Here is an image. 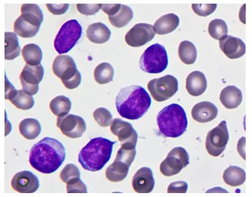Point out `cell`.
<instances>
[{
  "label": "cell",
  "instance_id": "obj_15",
  "mask_svg": "<svg viewBox=\"0 0 252 197\" xmlns=\"http://www.w3.org/2000/svg\"><path fill=\"white\" fill-rule=\"evenodd\" d=\"M132 187L136 193H151L155 186V180L152 169L148 167L138 169L132 178Z\"/></svg>",
  "mask_w": 252,
  "mask_h": 197
},
{
  "label": "cell",
  "instance_id": "obj_26",
  "mask_svg": "<svg viewBox=\"0 0 252 197\" xmlns=\"http://www.w3.org/2000/svg\"><path fill=\"white\" fill-rule=\"evenodd\" d=\"M132 9L128 5H121L120 9L115 14L108 16L109 22L117 28H122L126 26L133 19Z\"/></svg>",
  "mask_w": 252,
  "mask_h": 197
},
{
  "label": "cell",
  "instance_id": "obj_24",
  "mask_svg": "<svg viewBox=\"0 0 252 197\" xmlns=\"http://www.w3.org/2000/svg\"><path fill=\"white\" fill-rule=\"evenodd\" d=\"M21 135L28 140H34L40 135L42 128L40 122L36 119H25L19 126Z\"/></svg>",
  "mask_w": 252,
  "mask_h": 197
},
{
  "label": "cell",
  "instance_id": "obj_37",
  "mask_svg": "<svg viewBox=\"0 0 252 197\" xmlns=\"http://www.w3.org/2000/svg\"><path fill=\"white\" fill-rule=\"evenodd\" d=\"M75 62L73 58L68 55H60L57 56L53 63V72L57 77L60 78L63 72L68 67L75 65Z\"/></svg>",
  "mask_w": 252,
  "mask_h": 197
},
{
  "label": "cell",
  "instance_id": "obj_36",
  "mask_svg": "<svg viewBox=\"0 0 252 197\" xmlns=\"http://www.w3.org/2000/svg\"><path fill=\"white\" fill-rule=\"evenodd\" d=\"M208 33L213 38L221 40L228 36V26L222 19H214L209 23Z\"/></svg>",
  "mask_w": 252,
  "mask_h": 197
},
{
  "label": "cell",
  "instance_id": "obj_28",
  "mask_svg": "<svg viewBox=\"0 0 252 197\" xmlns=\"http://www.w3.org/2000/svg\"><path fill=\"white\" fill-rule=\"evenodd\" d=\"M224 183L232 187H238L246 181V172L241 167L231 165L223 173Z\"/></svg>",
  "mask_w": 252,
  "mask_h": 197
},
{
  "label": "cell",
  "instance_id": "obj_6",
  "mask_svg": "<svg viewBox=\"0 0 252 197\" xmlns=\"http://www.w3.org/2000/svg\"><path fill=\"white\" fill-rule=\"evenodd\" d=\"M83 28L76 19H71L62 25L54 40V48L58 54L67 53L81 38Z\"/></svg>",
  "mask_w": 252,
  "mask_h": 197
},
{
  "label": "cell",
  "instance_id": "obj_29",
  "mask_svg": "<svg viewBox=\"0 0 252 197\" xmlns=\"http://www.w3.org/2000/svg\"><path fill=\"white\" fill-rule=\"evenodd\" d=\"M180 59L187 65H192L197 59V50L196 46L192 42L189 40L181 42L178 49Z\"/></svg>",
  "mask_w": 252,
  "mask_h": 197
},
{
  "label": "cell",
  "instance_id": "obj_13",
  "mask_svg": "<svg viewBox=\"0 0 252 197\" xmlns=\"http://www.w3.org/2000/svg\"><path fill=\"white\" fill-rule=\"evenodd\" d=\"M11 187L20 193H33L40 187L39 179L34 173L29 171L17 173L11 180Z\"/></svg>",
  "mask_w": 252,
  "mask_h": 197
},
{
  "label": "cell",
  "instance_id": "obj_45",
  "mask_svg": "<svg viewBox=\"0 0 252 197\" xmlns=\"http://www.w3.org/2000/svg\"><path fill=\"white\" fill-rule=\"evenodd\" d=\"M121 4H101V9L108 16L115 14L120 9Z\"/></svg>",
  "mask_w": 252,
  "mask_h": 197
},
{
  "label": "cell",
  "instance_id": "obj_19",
  "mask_svg": "<svg viewBox=\"0 0 252 197\" xmlns=\"http://www.w3.org/2000/svg\"><path fill=\"white\" fill-rule=\"evenodd\" d=\"M220 102L226 108L235 109L241 104L243 97L242 91L236 86L230 85L224 88L220 92Z\"/></svg>",
  "mask_w": 252,
  "mask_h": 197
},
{
  "label": "cell",
  "instance_id": "obj_27",
  "mask_svg": "<svg viewBox=\"0 0 252 197\" xmlns=\"http://www.w3.org/2000/svg\"><path fill=\"white\" fill-rule=\"evenodd\" d=\"M60 79L67 89L72 90L77 89L81 85L82 77L75 64L63 72Z\"/></svg>",
  "mask_w": 252,
  "mask_h": 197
},
{
  "label": "cell",
  "instance_id": "obj_33",
  "mask_svg": "<svg viewBox=\"0 0 252 197\" xmlns=\"http://www.w3.org/2000/svg\"><path fill=\"white\" fill-rule=\"evenodd\" d=\"M114 73L113 66L107 62H103L95 67L94 77L99 85H105L113 81Z\"/></svg>",
  "mask_w": 252,
  "mask_h": 197
},
{
  "label": "cell",
  "instance_id": "obj_10",
  "mask_svg": "<svg viewBox=\"0 0 252 197\" xmlns=\"http://www.w3.org/2000/svg\"><path fill=\"white\" fill-rule=\"evenodd\" d=\"M44 75V67L41 64L38 66L26 64L20 75L23 90L31 96L36 95L38 92L39 84L42 81Z\"/></svg>",
  "mask_w": 252,
  "mask_h": 197
},
{
  "label": "cell",
  "instance_id": "obj_25",
  "mask_svg": "<svg viewBox=\"0 0 252 197\" xmlns=\"http://www.w3.org/2000/svg\"><path fill=\"white\" fill-rule=\"evenodd\" d=\"M129 167L126 164L114 161L107 167L105 175L107 179L111 182H120L127 176Z\"/></svg>",
  "mask_w": 252,
  "mask_h": 197
},
{
  "label": "cell",
  "instance_id": "obj_34",
  "mask_svg": "<svg viewBox=\"0 0 252 197\" xmlns=\"http://www.w3.org/2000/svg\"><path fill=\"white\" fill-rule=\"evenodd\" d=\"M136 155V144L131 142L123 143L118 152L114 161L121 162L130 166Z\"/></svg>",
  "mask_w": 252,
  "mask_h": 197
},
{
  "label": "cell",
  "instance_id": "obj_42",
  "mask_svg": "<svg viewBox=\"0 0 252 197\" xmlns=\"http://www.w3.org/2000/svg\"><path fill=\"white\" fill-rule=\"evenodd\" d=\"M77 8L81 14L93 15L101 9V4H77Z\"/></svg>",
  "mask_w": 252,
  "mask_h": 197
},
{
  "label": "cell",
  "instance_id": "obj_1",
  "mask_svg": "<svg viewBox=\"0 0 252 197\" xmlns=\"http://www.w3.org/2000/svg\"><path fill=\"white\" fill-rule=\"evenodd\" d=\"M65 157V149L62 142L56 138L45 137L31 149L29 163L39 172L50 174L60 168Z\"/></svg>",
  "mask_w": 252,
  "mask_h": 197
},
{
  "label": "cell",
  "instance_id": "obj_39",
  "mask_svg": "<svg viewBox=\"0 0 252 197\" xmlns=\"http://www.w3.org/2000/svg\"><path fill=\"white\" fill-rule=\"evenodd\" d=\"M93 118L99 126L107 128L113 122V116L107 109L99 108L93 113Z\"/></svg>",
  "mask_w": 252,
  "mask_h": 197
},
{
  "label": "cell",
  "instance_id": "obj_40",
  "mask_svg": "<svg viewBox=\"0 0 252 197\" xmlns=\"http://www.w3.org/2000/svg\"><path fill=\"white\" fill-rule=\"evenodd\" d=\"M218 7L217 4H194L192 8L196 14L201 17H207L212 14Z\"/></svg>",
  "mask_w": 252,
  "mask_h": 197
},
{
  "label": "cell",
  "instance_id": "obj_16",
  "mask_svg": "<svg viewBox=\"0 0 252 197\" xmlns=\"http://www.w3.org/2000/svg\"><path fill=\"white\" fill-rule=\"evenodd\" d=\"M220 50L230 59H238L246 53V45L241 39L232 36H226L220 41Z\"/></svg>",
  "mask_w": 252,
  "mask_h": 197
},
{
  "label": "cell",
  "instance_id": "obj_12",
  "mask_svg": "<svg viewBox=\"0 0 252 197\" xmlns=\"http://www.w3.org/2000/svg\"><path fill=\"white\" fill-rule=\"evenodd\" d=\"M156 33L155 29L152 25L138 23L128 31L125 39L130 46L140 47L153 40Z\"/></svg>",
  "mask_w": 252,
  "mask_h": 197
},
{
  "label": "cell",
  "instance_id": "obj_2",
  "mask_svg": "<svg viewBox=\"0 0 252 197\" xmlns=\"http://www.w3.org/2000/svg\"><path fill=\"white\" fill-rule=\"evenodd\" d=\"M149 94L139 85L123 88L117 96L115 106L123 118L137 120L148 112L151 106Z\"/></svg>",
  "mask_w": 252,
  "mask_h": 197
},
{
  "label": "cell",
  "instance_id": "obj_43",
  "mask_svg": "<svg viewBox=\"0 0 252 197\" xmlns=\"http://www.w3.org/2000/svg\"><path fill=\"white\" fill-rule=\"evenodd\" d=\"M188 190V184L185 181H176L171 183L167 189L169 193H186Z\"/></svg>",
  "mask_w": 252,
  "mask_h": 197
},
{
  "label": "cell",
  "instance_id": "obj_11",
  "mask_svg": "<svg viewBox=\"0 0 252 197\" xmlns=\"http://www.w3.org/2000/svg\"><path fill=\"white\" fill-rule=\"evenodd\" d=\"M56 125L63 134L71 138L81 137L87 130L85 121L77 115L58 117Z\"/></svg>",
  "mask_w": 252,
  "mask_h": 197
},
{
  "label": "cell",
  "instance_id": "obj_8",
  "mask_svg": "<svg viewBox=\"0 0 252 197\" xmlns=\"http://www.w3.org/2000/svg\"><path fill=\"white\" fill-rule=\"evenodd\" d=\"M190 164L187 151L181 146L174 148L160 165V171L167 177L177 175Z\"/></svg>",
  "mask_w": 252,
  "mask_h": 197
},
{
  "label": "cell",
  "instance_id": "obj_32",
  "mask_svg": "<svg viewBox=\"0 0 252 197\" xmlns=\"http://www.w3.org/2000/svg\"><path fill=\"white\" fill-rule=\"evenodd\" d=\"M22 56L27 64L30 66L40 65L43 54L40 46L35 44L25 45L22 50Z\"/></svg>",
  "mask_w": 252,
  "mask_h": 197
},
{
  "label": "cell",
  "instance_id": "obj_41",
  "mask_svg": "<svg viewBox=\"0 0 252 197\" xmlns=\"http://www.w3.org/2000/svg\"><path fill=\"white\" fill-rule=\"evenodd\" d=\"M67 192L69 193H87V187L81 179L67 183Z\"/></svg>",
  "mask_w": 252,
  "mask_h": 197
},
{
  "label": "cell",
  "instance_id": "obj_14",
  "mask_svg": "<svg viewBox=\"0 0 252 197\" xmlns=\"http://www.w3.org/2000/svg\"><path fill=\"white\" fill-rule=\"evenodd\" d=\"M110 131L123 143L131 142L136 145L138 133L130 123L119 118L115 119L111 125Z\"/></svg>",
  "mask_w": 252,
  "mask_h": 197
},
{
  "label": "cell",
  "instance_id": "obj_21",
  "mask_svg": "<svg viewBox=\"0 0 252 197\" xmlns=\"http://www.w3.org/2000/svg\"><path fill=\"white\" fill-rule=\"evenodd\" d=\"M5 99L10 101L19 110H30L34 105L32 96L29 95L24 90L14 89L8 95H5Z\"/></svg>",
  "mask_w": 252,
  "mask_h": 197
},
{
  "label": "cell",
  "instance_id": "obj_18",
  "mask_svg": "<svg viewBox=\"0 0 252 197\" xmlns=\"http://www.w3.org/2000/svg\"><path fill=\"white\" fill-rule=\"evenodd\" d=\"M208 82L202 72L195 71L188 75L186 81V89L193 97H199L206 91Z\"/></svg>",
  "mask_w": 252,
  "mask_h": 197
},
{
  "label": "cell",
  "instance_id": "obj_35",
  "mask_svg": "<svg viewBox=\"0 0 252 197\" xmlns=\"http://www.w3.org/2000/svg\"><path fill=\"white\" fill-rule=\"evenodd\" d=\"M15 33L22 38H32L36 36L40 30V27L32 26L25 22L22 17L19 16L13 25Z\"/></svg>",
  "mask_w": 252,
  "mask_h": 197
},
{
  "label": "cell",
  "instance_id": "obj_23",
  "mask_svg": "<svg viewBox=\"0 0 252 197\" xmlns=\"http://www.w3.org/2000/svg\"><path fill=\"white\" fill-rule=\"evenodd\" d=\"M179 17L175 13L163 15L154 23V29L158 34L163 35L173 32L179 27Z\"/></svg>",
  "mask_w": 252,
  "mask_h": 197
},
{
  "label": "cell",
  "instance_id": "obj_5",
  "mask_svg": "<svg viewBox=\"0 0 252 197\" xmlns=\"http://www.w3.org/2000/svg\"><path fill=\"white\" fill-rule=\"evenodd\" d=\"M169 60L165 47L158 44H152L144 51L140 59V67L148 73H162L167 67Z\"/></svg>",
  "mask_w": 252,
  "mask_h": 197
},
{
  "label": "cell",
  "instance_id": "obj_30",
  "mask_svg": "<svg viewBox=\"0 0 252 197\" xmlns=\"http://www.w3.org/2000/svg\"><path fill=\"white\" fill-rule=\"evenodd\" d=\"M71 106L69 98L62 95L54 98L50 103L51 112L57 117H63L69 114Z\"/></svg>",
  "mask_w": 252,
  "mask_h": 197
},
{
  "label": "cell",
  "instance_id": "obj_20",
  "mask_svg": "<svg viewBox=\"0 0 252 197\" xmlns=\"http://www.w3.org/2000/svg\"><path fill=\"white\" fill-rule=\"evenodd\" d=\"M111 31L105 24L101 22L89 25L87 30V36L91 42L94 44H103L110 38Z\"/></svg>",
  "mask_w": 252,
  "mask_h": 197
},
{
  "label": "cell",
  "instance_id": "obj_17",
  "mask_svg": "<svg viewBox=\"0 0 252 197\" xmlns=\"http://www.w3.org/2000/svg\"><path fill=\"white\" fill-rule=\"evenodd\" d=\"M218 115V107L208 101H203L195 104L192 110L193 119L201 124L212 122Z\"/></svg>",
  "mask_w": 252,
  "mask_h": 197
},
{
  "label": "cell",
  "instance_id": "obj_7",
  "mask_svg": "<svg viewBox=\"0 0 252 197\" xmlns=\"http://www.w3.org/2000/svg\"><path fill=\"white\" fill-rule=\"evenodd\" d=\"M148 91L157 102L171 98L179 89V82L173 75H167L151 80L147 85Z\"/></svg>",
  "mask_w": 252,
  "mask_h": 197
},
{
  "label": "cell",
  "instance_id": "obj_4",
  "mask_svg": "<svg viewBox=\"0 0 252 197\" xmlns=\"http://www.w3.org/2000/svg\"><path fill=\"white\" fill-rule=\"evenodd\" d=\"M159 131L166 137L177 138L185 133L188 127L187 114L183 107L172 104L162 109L157 116Z\"/></svg>",
  "mask_w": 252,
  "mask_h": 197
},
{
  "label": "cell",
  "instance_id": "obj_44",
  "mask_svg": "<svg viewBox=\"0 0 252 197\" xmlns=\"http://www.w3.org/2000/svg\"><path fill=\"white\" fill-rule=\"evenodd\" d=\"M46 5L49 11L56 15L64 14L69 7V4H46Z\"/></svg>",
  "mask_w": 252,
  "mask_h": 197
},
{
  "label": "cell",
  "instance_id": "obj_9",
  "mask_svg": "<svg viewBox=\"0 0 252 197\" xmlns=\"http://www.w3.org/2000/svg\"><path fill=\"white\" fill-rule=\"evenodd\" d=\"M229 134L227 124L222 121L216 128L208 132L206 140V148L209 155L218 157L222 153L227 145Z\"/></svg>",
  "mask_w": 252,
  "mask_h": 197
},
{
  "label": "cell",
  "instance_id": "obj_22",
  "mask_svg": "<svg viewBox=\"0 0 252 197\" xmlns=\"http://www.w3.org/2000/svg\"><path fill=\"white\" fill-rule=\"evenodd\" d=\"M21 17L25 22L34 27H40L44 20V15L38 5L25 3L21 6Z\"/></svg>",
  "mask_w": 252,
  "mask_h": 197
},
{
  "label": "cell",
  "instance_id": "obj_3",
  "mask_svg": "<svg viewBox=\"0 0 252 197\" xmlns=\"http://www.w3.org/2000/svg\"><path fill=\"white\" fill-rule=\"evenodd\" d=\"M115 143L103 137L93 138L80 152L79 163L86 170H101L110 160Z\"/></svg>",
  "mask_w": 252,
  "mask_h": 197
},
{
  "label": "cell",
  "instance_id": "obj_31",
  "mask_svg": "<svg viewBox=\"0 0 252 197\" xmlns=\"http://www.w3.org/2000/svg\"><path fill=\"white\" fill-rule=\"evenodd\" d=\"M5 59L13 60L21 54L18 38L14 33L7 32L5 34Z\"/></svg>",
  "mask_w": 252,
  "mask_h": 197
},
{
  "label": "cell",
  "instance_id": "obj_38",
  "mask_svg": "<svg viewBox=\"0 0 252 197\" xmlns=\"http://www.w3.org/2000/svg\"><path fill=\"white\" fill-rule=\"evenodd\" d=\"M60 178L64 183H69L81 178V173L77 165L69 164L61 171Z\"/></svg>",
  "mask_w": 252,
  "mask_h": 197
}]
</instances>
